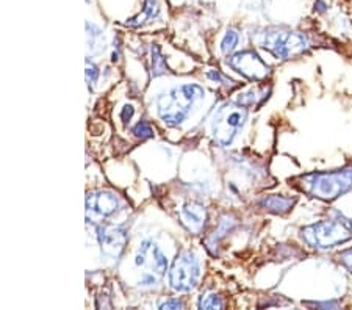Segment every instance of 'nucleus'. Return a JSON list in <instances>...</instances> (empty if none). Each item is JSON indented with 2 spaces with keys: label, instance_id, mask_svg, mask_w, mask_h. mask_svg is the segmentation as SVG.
Instances as JSON below:
<instances>
[{
  "label": "nucleus",
  "instance_id": "nucleus-23",
  "mask_svg": "<svg viewBox=\"0 0 352 310\" xmlns=\"http://www.w3.org/2000/svg\"><path fill=\"white\" fill-rule=\"evenodd\" d=\"M160 309H182V302L179 300H168L160 304Z\"/></svg>",
  "mask_w": 352,
  "mask_h": 310
},
{
  "label": "nucleus",
  "instance_id": "nucleus-11",
  "mask_svg": "<svg viewBox=\"0 0 352 310\" xmlns=\"http://www.w3.org/2000/svg\"><path fill=\"white\" fill-rule=\"evenodd\" d=\"M206 208L196 202H188L185 204L180 212V218L184 224L192 232H199L202 229L204 223H206Z\"/></svg>",
  "mask_w": 352,
  "mask_h": 310
},
{
  "label": "nucleus",
  "instance_id": "nucleus-2",
  "mask_svg": "<svg viewBox=\"0 0 352 310\" xmlns=\"http://www.w3.org/2000/svg\"><path fill=\"white\" fill-rule=\"evenodd\" d=\"M302 239L305 243L318 250H329L352 239V221L346 218H337L310 224L302 229Z\"/></svg>",
  "mask_w": 352,
  "mask_h": 310
},
{
  "label": "nucleus",
  "instance_id": "nucleus-12",
  "mask_svg": "<svg viewBox=\"0 0 352 310\" xmlns=\"http://www.w3.org/2000/svg\"><path fill=\"white\" fill-rule=\"evenodd\" d=\"M294 199L292 197H285V196H268L265 199L260 201V206L265 207L266 210H270L272 213H287L289 208L293 207Z\"/></svg>",
  "mask_w": 352,
  "mask_h": 310
},
{
  "label": "nucleus",
  "instance_id": "nucleus-17",
  "mask_svg": "<svg viewBox=\"0 0 352 310\" xmlns=\"http://www.w3.org/2000/svg\"><path fill=\"white\" fill-rule=\"evenodd\" d=\"M164 72H166V61L162 56L160 49L155 46L152 49V74L157 77L164 74Z\"/></svg>",
  "mask_w": 352,
  "mask_h": 310
},
{
  "label": "nucleus",
  "instance_id": "nucleus-16",
  "mask_svg": "<svg viewBox=\"0 0 352 310\" xmlns=\"http://www.w3.org/2000/svg\"><path fill=\"white\" fill-rule=\"evenodd\" d=\"M238 41H240V35H238V32L234 30V28L227 30L226 36L223 38V41H221V50H223V54L229 55L232 50L236 47Z\"/></svg>",
  "mask_w": 352,
  "mask_h": 310
},
{
  "label": "nucleus",
  "instance_id": "nucleus-15",
  "mask_svg": "<svg viewBox=\"0 0 352 310\" xmlns=\"http://www.w3.org/2000/svg\"><path fill=\"white\" fill-rule=\"evenodd\" d=\"M266 99V89H252L246 94H240L236 102L241 104L244 107H251V105H258L262 100Z\"/></svg>",
  "mask_w": 352,
  "mask_h": 310
},
{
  "label": "nucleus",
  "instance_id": "nucleus-4",
  "mask_svg": "<svg viewBox=\"0 0 352 310\" xmlns=\"http://www.w3.org/2000/svg\"><path fill=\"white\" fill-rule=\"evenodd\" d=\"M248 118V110L241 104H224L214 111L212 118V135L217 143L227 148L234 143L238 132L244 126Z\"/></svg>",
  "mask_w": 352,
  "mask_h": 310
},
{
  "label": "nucleus",
  "instance_id": "nucleus-20",
  "mask_svg": "<svg viewBox=\"0 0 352 310\" xmlns=\"http://www.w3.org/2000/svg\"><path fill=\"white\" fill-rule=\"evenodd\" d=\"M207 76H208V78H212V80H214V82L226 85L227 88H235V87H236V83H235L234 80H230V78H227L226 76L221 74L219 71H213V69H210V71L207 72Z\"/></svg>",
  "mask_w": 352,
  "mask_h": 310
},
{
  "label": "nucleus",
  "instance_id": "nucleus-21",
  "mask_svg": "<svg viewBox=\"0 0 352 310\" xmlns=\"http://www.w3.org/2000/svg\"><path fill=\"white\" fill-rule=\"evenodd\" d=\"M98 77H99L98 66H96L94 63H91L89 60H87V82L89 85V88L96 83V80H98Z\"/></svg>",
  "mask_w": 352,
  "mask_h": 310
},
{
  "label": "nucleus",
  "instance_id": "nucleus-3",
  "mask_svg": "<svg viewBox=\"0 0 352 310\" xmlns=\"http://www.w3.org/2000/svg\"><path fill=\"white\" fill-rule=\"evenodd\" d=\"M302 182L309 195L322 201H332L352 190V169L311 174L302 177Z\"/></svg>",
  "mask_w": 352,
  "mask_h": 310
},
{
  "label": "nucleus",
  "instance_id": "nucleus-7",
  "mask_svg": "<svg viewBox=\"0 0 352 310\" xmlns=\"http://www.w3.org/2000/svg\"><path fill=\"white\" fill-rule=\"evenodd\" d=\"M201 267L197 258L190 251H184L175 258L169 272V285L177 293H188L197 287Z\"/></svg>",
  "mask_w": 352,
  "mask_h": 310
},
{
  "label": "nucleus",
  "instance_id": "nucleus-24",
  "mask_svg": "<svg viewBox=\"0 0 352 310\" xmlns=\"http://www.w3.org/2000/svg\"><path fill=\"white\" fill-rule=\"evenodd\" d=\"M132 116H133V107H126V109H124L122 113H121V120L124 122L130 121V118H132Z\"/></svg>",
  "mask_w": 352,
  "mask_h": 310
},
{
  "label": "nucleus",
  "instance_id": "nucleus-5",
  "mask_svg": "<svg viewBox=\"0 0 352 310\" xmlns=\"http://www.w3.org/2000/svg\"><path fill=\"white\" fill-rule=\"evenodd\" d=\"M260 46L263 49L270 50V52L277 56V58L288 60L293 55H298L304 52L309 46L307 38L302 33L298 32H287V30H277V28H271L266 30L255 38Z\"/></svg>",
  "mask_w": 352,
  "mask_h": 310
},
{
  "label": "nucleus",
  "instance_id": "nucleus-13",
  "mask_svg": "<svg viewBox=\"0 0 352 310\" xmlns=\"http://www.w3.org/2000/svg\"><path fill=\"white\" fill-rule=\"evenodd\" d=\"M158 13H160V10H158L157 0H146L143 13H140L138 16H135V18L129 19L126 22V25H129V27H140V25L146 24V22H149L151 19L157 18Z\"/></svg>",
  "mask_w": 352,
  "mask_h": 310
},
{
  "label": "nucleus",
  "instance_id": "nucleus-19",
  "mask_svg": "<svg viewBox=\"0 0 352 310\" xmlns=\"http://www.w3.org/2000/svg\"><path fill=\"white\" fill-rule=\"evenodd\" d=\"M132 132H133L135 137H138L141 140L151 138L152 135H154V132H152V127L147 122H144V121H141V122L136 124V126L132 129Z\"/></svg>",
  "mask_w": 352,
  "mask_h": 310
},
{
  "label": "nucleus",
  "instance_id": "nucleus-9",
  "mask_svg": "<svg viewBox=\"0 0 352 310\" xmlns=\"http://www.w3.org/2000/svg\"><path fill=\"white\" fill-rule=\"evenodd\" d=\"M119 201L110 191H93L87 197V218L93 223L111 217L118 210Z\"/></svg>",
  "mask_w": 352,
  "mask_h": 310
},
{
  "label": "nucleus",
  "instance_id": "nucleus-22",
  "mask_svg": "<svg viewBox=\"0 0 352 310\" xmlns=\"http://www.w3.org/2000/svg\"><path fill=\"white\" fill-rule=\"evenodd\" d=\"M340 261H342L344 267L352 273V250H348V251L340 254Z\"/></svg>",
  "mask_w": 352,
  "mask_h": 310
},
{
  "label": "nucleus",
  "instance_id": "nucleus-8",
  "mask_svg": "<svg viewBox=\"0 0 352 310\" xmlns=\"http://www.w3.org/2000/svg\"><path fill=\"white\" fill-rule=\"evenodd\" d=\"M232 69L236 71L238 74L249 78V80L262 82L270 76V66L260 58V56L254 52V50H244V52H238L235 55L229 56L227 60Z\"/></svg>",
  "mask_w": 352,
  "mask_h": 310
},
{
  "label": "nucleus",
  "instance_id": "nucleus-6",
  "mask_svg": "<svg viewBox=\"0 0 352 310\" xmlns=\"http://www.w3.org/2000/svg\"><path fill=\"white\" fill-rule=\"evenodd\" d=\"M135 265L140 269H143L140 285L154 287L160 282L163 274L166 273L168 261L163 256V252L158 250L154 241L146 240L140 245V250L136 252Z\"/></svg>",
  "mask_w": 352,
  "mask_h": 310
},
{
  "label": "nucleus",
  "instance_id": "nucleus-14",
  "mask_svg": "<svg viewBox=\"0 0 352 310\" xmlns=\"http://www.w3.org/2000/svg\"><path fill=\"white\" fill-rule=\"evenodd\" d=\"M87 44H88V50L91 54H98L104 49L105 44V38L102 35V32L99 28H96L94 25L87 24Z\"/></svg>",
  "mask_w": 352,
  "mask_h": 310
},
{
  "label": "nucleus",
  "instance_id": "nucleus-10",
  "mask_svg": "<svg viewBox=\"0 0 352 310\" xmlns=\"http://www.w3.org/2000/svg\"><path fill=\"white\" fill-rule=\"evenodd\" d=\"M98 239L104 256L118 258L127 243V234L121 225L102 224L98 228Z\"/></svg>",
  "mask_w": 352,
  "mask_h": 310
},
{
  "label": "nucleus",
  "instance_id": "nucleus-1",
  "mask_svg": "<svg viewBox=\"0 0 352 310\" xmlns=\"http://www.w3.org/2000/svg\"><path fill=\"white\" fill-rule=\"evenodd\" d=\"M204 89L195 83L180 85L169 89L157 100V110L160 120L166 126L177 127L188 116L191 107L197 99L204 98Z\"/></svg>",
  "mask_w": 352,
  "mask_h": 310
},
{
  "label": "nucleus",
  "instance_id": "nucleus-18",
  "mask_svg": "<svg viewBox=\"0 0 352 310\" xmlns=\"http://www.w3.org/2000/svg\"><path fill=\"white\" fill-rule=\"evenodd\" d=\"M224 302L217 293H208L199 300V309H223Z\"/></svg>",
  "mask_w": 352,
  "mask_h": 310
}]
</instances>
